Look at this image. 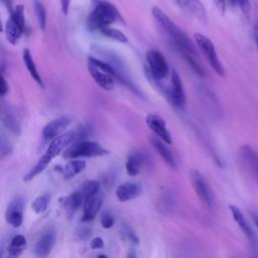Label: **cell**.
<instances>
[{"instance_id": "obj_1", "label": "cell", "mask_w": 258, "mask_h": 258, "mask_svg": "<svg viewBox=\"0 0 258 258\" xmlns=\"http://www.w3.org/2000/svg\"><path fill=\"white\" fill-rule=\"evenodd\" d=\"M151 13L171 39L173 45L178 49L180 54L189 64L191 70L200 77H204V69L198 60V51L190 38L160 8L156 6L152 7Z\"/></svg>"}, {"instance_id": "obj_2", "label": "cell", "mask_w": 258, "mask_h": 258, "mask_svg": "<svg viewBox=\"0 0 258 258\" xmlns=\"http://www.w3.org/2000/svg\"><path fill=\"white\" fill-rule=\"evenodd\" d=\"M74 141H75V130L62 133L61 135L52 139L48 144L45 152L38 159L37 163L23 176V180L30 181L36 175L41 173L46 168V166L51 162V160L54 157H56L66 147H68Z\"/></svg>"}, {"instance_id": "obj_3", "label": "cell", "mask_w": 258, "mask_h": 258, "mask_svg": "<svg viewBox=\"0 0 258 258\" xmlns=\"http://www.w3.org/2000/svg\"><path fill=\"white\" fill-rule=\"evenodd\" d=\"M94 8L87 18L88 27L91 30L100 31L102 28L109 26L117 20H122V17L115 7L106 0H93Z\"/></svg>"}, {"instance_id": "obj_4", "label": "cell", "mask_w": 258, "mask_h": 258, "mask_svg": "<svg viewBox=\"0 0 258 258\" xmlns=\"http://www.w3.org/2000/svg\"><path fill=\"white\" fill-rule=\"evenodd\" d=\"M88 71L96 84L103 90H112L115 86L116 79L121 82V77L112 63L94 56L88 57Z\"/></svg>"}, {"instance_id": "obj_5", "label": "cell", "mask_w": 258, "mask_h": 258, "mask_svg": "<svg viewBox=\"0 0 258 258\" xmlns=\"http://www.w3.org/2000/svg\"><path fill=\"white\" fill-rule=\"evenodd\" d=\"M109 154V150L104 148L100 143L94 141H76L68 146L63 151L64 158L78 157H98Z\"/></svg>"}, {"instance_id": "obj_6", "label": "cell", "mask_w": 258, "mask_h": 258, "mask_svg": "<svg viewBox=\"0 0 258 258\" xmlns=\"http://www.w3.org/2000/svg\"><path fill=\"white\" fill-rule=\"evenodd\" d=\"M26 30L25 16H24V7L22 5H17L10 12L5 23V36L8 42L15 45L18 43L22 34Z\"/></svg>"}, {"instance_id": "obj_7", "label": "cell", "mask_w": 258, "mask_h": 258, "mask_svg": "<svg viewBox=\"0 0 258 258\" xmlns=\"http://www.w3.org/2000/svg\"><path fill=\"white\" fill-rule=\"evenodd\" d=\"M195 41L198 47L200 48V50L202 51V53L204 54V56L206 57V59L208 60V62L210 63L211 68L216 72V74H218L221 77H224L226 74V71L217 54L215 45L212 42V40L204 34L196 33Z\"/></svg>"}, {"instance_id": "obj_8", "label": "cell", "mask_w": 258, "mask_h": 258, "mask_svg": "<svg viewBox=\"0 0 258 258\" xmlns=\"http://www.w3.org/2000/svg\"><path fill=\"white\" fill-rule=\"evenodd\" d=\"M146 60L148 63V72L156 83L164 80L169 74L168 63L163 54L155 49H150L146 52Z\"/></svg>"}, {"instance_id": "obj_9", "label": "cell", "mask_w": 258, "mask_h": 258, "mask_svg": "<svg viewBox=\"0 0 258 258\" xmlns=\"http://www.w3.org/2000/svg\"><path fill=\"white\" fill-rule=\"evenodd\" d=\"M189 179L192 184V187L201 200V202L208 208L212 209L214 207V200L213 195L211 192V189L205 179V177L202 175L200 171L197 169H191L189 172Z\"/></svg>"}, {"instance_id": "obj_10", "label": "cell", "mask_w": 258, "mask_h": 258, "mask_svg": "<svg viewBox=\"0 0 258 258\" xmlns=\"http://www.w3.org/2000/svg\"><path fill=\"white\" fill-rule=\"evenodd\" d=\"M229 209L231 211V214H232L235 222L237 223V225L239 226V228L243 232L244 236L247 238L253 252H255L254 255L258 256V237L255 234V232L253 231L251 225L246 220L245 216L243 215V213L241 212V210L238 207L230 205Z\"/></svg>"}, {"instance_id": "obj_11", "label": "cell", "mask_w": 258, "mask_h": 258, "mask_svg": "<svg viewBox=\"0 0 258 258\" xmlns=\"http://www.w3.org/2000/svg\"><path fill=\"white\" fill-rule=\"evenodd\" d=\"M165 93H166V98L169 100V102L173 106H175L178 109H183L185 107L186 99H185L182 82L178 73L175 70L171 71L170 88L168 90H165Z\"/></svg>"}, {"instance_id": "obj_12", "label": "cell", "mask_w": 258, "mask_h": 258, "mask_svg": "<svg viewBox=\"0 0 258 258\" xmlns=\"http://www.w3.org/2000/svg\"><path fill=\"white\" fill-rule=\"evenodd\" d=\"M25 207V199L22 197H17L7 206L5 212L6 222L14 227L19 228L23 222V211Z\"/></svg>"}, {"instance_id": "obj_13", "label": "cell", "mask_w": 258, "mask_h": 258, "mask_svg": "<svg viewBox=\"0 0 258 258\" xmlns=\"http://www.w3.org/2000/svg\"><path fill=\"white\" fill-rule=\"evenodd\" d=\"M71 117L68 115H62L56 119L48 122L42 129V137L46 141H51L55 137L61 135L64 129L71 124Z\"/></svg>"}, {"instance_id": "obj_14", "label": "cell", "mask_w": 258, "mask_h": 258, "mask_svg": "<svg viewBox=\"0 0 258 258\" xmlns=\"http://www.w3.org/2000/svg\"><path fill=\"white\" fill-rule=\"evenodd\" d=\"M104 201V194L102 190L86 199L83 206L82 223H89L95 219L99 210L101 209Z\"/></svg>"}, {"instance_id": "obj_15", "label": "cell", "mask_w": 258, "mask_h": 258, "mask_svg": "<svg viewBox=\"0 0 258 258\" xmlns=\"http://www.w3.org/2000/svg\"><path fill=\"white\" fill-rule=\"evenodd\" d=\"M55 241V231L52 227H47L40 235L34 246V254L37 257H46L50 254Z\"/></svg>"}, {"instance_id": "obj_16", "label": "cell", "mask_w": 258, "mask_h": 258, "mask_svg": "<svg viewBox=\"0 0 258 258\" xmlns=\"http://www.w3.org/2000/svg\"><path fill=\"white\" fill-rule=\"evenodd\" d=\"M145 122L149 129L155 133L157 137L162 139L164 142L167 143V145H170L172 143L171 134L166 128V122L165 120L156 114H149L147 115Z\"/></svg>"}, {"instance_id": "obj_17", "label": "cell", "mask_w": 258, "mask_h": 258, "mask_svg": "<svg viewBox=\"0 0 258 258\" xmlns=\"http://www.w3.org/2000/svg\"><path fill=\"white\" fill-rule=\"evenodd\" d=\"M86 201L85 196L81 191L80 188L73 191L71 195L63 197L59 200L60 205L63 209V211L67 213L69 217H72L75 215V213L84 206V203Z\"/></svg>"}, {"instance_id": "obj_18", "label": "cell", "mask_w": 258, "mask_h": 258, "mask_svg": "<svg viewBox=\"0 0 258 258\" xmlns=\"http://www.w3.org/2000/svg\"><path fill=\"white\" fill-rule=\"evenodd\" d=\"M142 192V185L140 182L126 181L116 188V197L120 202H127L140 196Z\"/></svg>"}, {"instance_id": "obj_19", "label": "cell", "mask_w": 258, "mask_h": 258, "mask_svg": "<svg viewBox=\"0 0 258 258\" xmlns=\"http://www.w3.org/2000/svg\"><path fill=\"white\" fill-rule=\"evenodd\" d=\"M150 143L154 147L156 152L159 154V156L165 161L166 164H168L173 169L176 168V160L171 150L166 146V142H164L159 137H151Z\"/></svg>"}, {"instance_id": "obj_20", "label": "cell", "mask_w": 258, "mask_h": 258, "mask_svg": "<svg viewBox=\"0 0 258 258\" xmlns=\"http://www.w3.org/2000/svg\"><path fill=\"white\" fill-rule=\"evenodd\" d=\"M240 155L249 170L258 178V153L250 145L245 144L240 147Z\"/></svg>"}, {"instance_id": "obj_21", "label": "cell", "mask_w": 258, "mask_h": 258, "mask_svg": "<svg viewBox=\"0 0 258 258\" xmlns=\"http://www.w3.org/2000/svg\"><path fill=\"white\" fill-rule=\"evenodd\" d=\"M1 119H2L3 125L9 131H11L15 135H19L20 134V131H21L20 124L18 123V121H17V119H16L12 109L9 106L5 105V104H3V106H2Z\"/></svg>"}, {"instance_id": "obj_22", "label": "cell", "mask_w": 258, "mask_h": 258, "mask_svg": "<svg viewBox=\"0 0 258 258\" xmlns=\"http://www.w3.org/2000/svg\"><path fill=\"white\" fill-rule=\"evenodd\" d=\"M144 163H145L144 154H142L140 152L130 153L128 155L126 163H125L127 173L131 176H136L140 172Z\"/></svg>"}, {"instance_id": "obj_23", "label": "cell", "mask_w": 258, "mask_h": 258, "mask_svg": "<svg viewBox=\"0 0 258 258\" xmlns=\"http://www.w3.org/2000/svg\"><path fill=\"white\" fill-rule=\"evenodd\" d=\"M86 161L80 159H74L69 161L62 168V176L64 179H72L79 173L83 172L86 168Z\"/></svg>"}, {"instance_id": "obj_24", "label": "cell", "mask_w": 258, "mask_h": 258, "mask_svg": "<svg viewBox=\"0 0 258 258\" xmlns=\"http://www.w3.org/2000/svg\"><path fill=\"white\" fill-rule=\"evenodd\" d=\"M22 58H23V62L29 73V75L31 76V78L41 87L43 88V82H42V79L35 67V63H34V60L31 56V53L29 51L28 48H24L23 51H22Z\"/></svg>"}, {"instance_id": "obj_25", "label": "cell", "mask_w": 258, "mask_h": 258, "mask_svg": "<svg viewBox=\"0 0 258 258\" xmlns=\"http://www.w3.org/2000/svg\"><path fill=\"white\" fill-rule=\"evenodd\" d=\"M187 11H189L200 22L206 24L208 22V14L201 0H188Z\"/></svg>"}, {"instance_id": "obj_26", "label": "cell", "mask_w": 258, "mask_h": 258, "mask_svg": "<svg viewBox=\"0 0 258 258\" xmlns=\"http://www.w3.org/2000/svg\"><path fill=\"white\" fill-rule=\"evenodd\" d=\"M26 246H27V242L25 237L22 235H16L10 241V244L8 247V255L10 257L19 256L26 249Z\"/></svg>"}, {"instance_id": "obj_27", "label": "cell", "mask_w": 258, "mask_h": 258, "mask_svg": "<svg viewBox=\"0 0 258 258\" xmlns=\"http://www.w3.org/2000/svg\"><path fill=\"white\" fill-rule=\"evenodd\" d=\"M33 8L35 11V15H36V19L38 22V25L40 27V29L42 31L45 30V26H46V12H45V8L41 2V0H33Z\"/></svg>"}, {"instance_id": "obj_28", "label": "cell", "mask_w": 258, "mask_h": 258, "mask_svg": "<svg viewBox=\"0 0 258 258\" xmlns=\"http://www.w3.org/2000/svg\"><path fill=\"white\" fill-rule=\"evenodd\" d=\"M100 32L103 35H105V36H107V37H109L111 39H114V40H116L118 42H121V43H127L128 42L127 36L121 30H119V29L112 28L110 26H106V27L102 28L100 30Z\"/></svg>"}, {"instance_id": "obj_29", "label": "cell", "mask_w": 258, "mask_h": 258, "mask_svg": "<svg viewBox=\"0 0 258 258\" xmlns=\"http://www.w3.org/2000/svg\"><path fill=\"white\" fill-rule=\"evenodd\" d=\"M49 199H50L49 196L46 195V194L38 196L37 198H35L34 201L31 204L32 211L37 215L43 214L47 209V206L49 204Z\"/></svg>"}, {"instance_id": "obj_30", "label": "cell", "mask_w": 258, "mask_h": 258, "mask_svg": "<svg viewBox=\"0 0 258 258\" xmlns=\"http://www.w3.org/2000/svg\"><path fill=\"white\" fill-rule=\"evenodd\" d=\"M79 188L81 189V191L83 192V195L87 199V198H89V197H91V196H93L96 192L101 190V183L98 180L91 179V180L85 181Z\"/></svg>"}, {"instance_id": "obj_31", "label": "cell", "mask_w": 258, "mask_h": 258, "mask_svg": "<svg viewBox=\"0 0 258 258\" xmlns=\"http://www.w3.org/2000/svg\"><path fill=\"white\" fill-rule=\"evenodd\" d=\"M120 233L124 240H126L134 245H137L139 243V238H138L137 234L133 231V229L129 225H123L120 230Z\"/></svg>"}, {"instance_id": "obj_32", "label": "cell", "mask_w": 258, "mask_h": 258, "mask_svg": "<svg viewBox=\"0 0 258 258\" xmlns=\"http://www.w3.org/2000/svg\"><path fill=\"white\" fill-rule=\"evenodd\" d=\"M91 127L90 125H81L77 130H75V141H82L86 140L88 136L91 135Z\"/></svg>"}, {"instance_id": "obj_33", "label": "cell", "mask_w": 258, "mask_h": 258, "mask_svg": "<svg viewBox=\"0 0 258 258\" xmlns=\"http://www.w3.org/2000/svg\"><path fill=\"white\" fill-rule=\"evenodd\" d=\"M115 223L114 217L109 212H104L101 216V225L104 229H110Z\"/></svg>"}, {"instance_id": "obj_34", "label": "cell", "mask_w": 258, "mask_h": 258, "mask_svg": "<svg viewBox=\"0 0 258 258\" xmlns=\"http://www.w3.org/2000/svg\"><path fill=\"white\" fill-rule=\"evenodd\" d=\"M77 236L80 240H83V241H86L88 240L92 234H93V231L90 227H80L78 230H77Z\"/></svg>"}, {"instance_id": "obj_35", "label": "cell", "mask_w": 258, "mask_h": 258, "mask_svg": "<svg viewBox=\"0 0 258 258\" xmlns=\"http://www.w3.org/2000/svg\"><path fill=\"white\" fill-rule=\"evenodd\" d=\"M233 5H237L244 13H248L251 8L250 0H231Z\"/></svg>"}, {"instance_id": "obj_36", "label": "cell", "mask_w": 258, "mask_h": 258, "mask_svg": "<svg viewBox=\"0 0 258 258\" xmlns=\"http://www.w3.org/2000/svg\"><path fill=\"white\" fill-rule=\"evenodd\" d=\"M10 151H11V145L9 144L8 140L5 141L4 136H2V138H1V156H2V158H3L5 155L9 154Z\"/></svg>"}, {"instance_id": "obj_37", "label": "cell", "mask_w": 258, "mask_h": 258, "mask_svg": "<svg viewBox=\"0 0 258 258\" xmlns=\"http://www.w3.org/2000/svg\"><path fill=\"white\" fill-rule=\"evenodd\" d=\"M91 249H94V250H98V249H101L104 247V241L102 238L100 237H96L94 238L92 241H91V245H90Z\"/></svg>"}, {"instance_id": "obj_38", "label": "cell", "mask_w": 258, "mask_h": 258, "mask_svg": "<svg viewBox=\"0 0 258 258\" xmlns=\"http://www.w3.org/2000/svg\"><path fill=\"white\" fill-rule=\"evenodd\" d=\"M8 92V86L6 84V80L3 74H1V78H0V96L4 97Z\"/></svg>"}, {"instance_id": "obj_39", "label": "cell", "mask_w": 258, "mask_h": 258, "mask_svg": "<svg viewBox=\"0 0 258 258\" xmlns=\"http://www.w3.org/2000/svg\"><path fill=\"white\" fill-rule=\"evenodd\" d=\"M216 8L222 13L224 14L226 11V0H213Z\"/></svg>"}, {"instance_id": "obj_40", "label": "cell", "mask_w": 258, "mask_h": 258, "mask_svg": "<svg viewBox=\"0 0 258 258\" xmlns=\"http://www.w3.org/2000/svg\"><path fill=\"white\" fill-rule=\"evenodd\" d=\"M70 4L71 0H60V6H61V11L64 15L68 14L69 9H70Z\"/></svg>"}, {"instance_id": "obj_41", "label": "cell", "mask_w": 258, "mask_h": 258, "mask_svg": "<svg viewBox=\"0 0 258 258\" xmlns=\"http://www.w3.org/2000/svg\"><path fill=\"white\" fill-rule=\"evenodd\" d=\"M175 3L182 9L186 10L187 8V4H188V0H174Z\"/></svg>"}, {"instance_id": "obj_42", "label": "cell", "mask_w": 258, "mask_h": 258, "mask_svg": "<svg viewBox=\"0 0 258 258\" xmlns=\"http://www.w3.org/2000/svg\"><path fill=\"white\" fill-rule=\"evenodd\" d=\"M253 34H254V39H255V43L258 49V24H254L253 26Z\"/></svg>"}, {"instance_id": "obj_43", "label": "cell", "mask_w": 258, "mask_h": 258, "mask_svg": "<svg viewBox=\"0 0 258 258\" xmlns=\"http://www.w3.org/2000/svg\"><path fill=\"white\" fill-rule=\"evenodd\" d=\"M252 218L254 220V223H255L256 227L258 228V215L257 214H252Z\"/></svg>"}, {"instance_id": "obj_44", "label": "cell", "mask_w": 258, "mask_h": 258, "mask_svg": "<svg viewBox=\"0 0 258 258\" xmlns=\"http://www.w3.org/2000/svg\"><path fill=\"white\" fill-rule=\"evenodd\" d=\"M99 257H107V255H105V254H101V255H98Z\"/></svg>"}]
</instances>
